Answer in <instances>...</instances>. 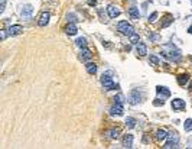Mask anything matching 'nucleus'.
Returning a JSON list of instances; mask_svg holds the SVG:
<instances>
[{"label": "nucleus", "mask_w": 192, "mask_h": 149, "mask_svg": "<svg viewBox=\"0 0 192 149\" xmlns=\"http://www.w3.org/2000/svg\"><path fill=\"white\" fill-rule=\"evenodd\" d=\"M162 55L165 56L166 60H169V61L181 60V52H179L173 45H166L165 48H163V51H162Z\"/></svg>", "instance_id": "nucleus-1"}, {"label": "nucleus", "mask_w": 192, "mask_h": 149, "mask_svg": "<svg viewBox=\"0 0 192 149\" xmlns=\"http://www.w3.org/2000/svg\"><path fill=\"white\" fill-rule=\"evenodd\" d=\"M117 30H119L120 34H123V35H127V36H130V35L134 34V28H133L127 20H121V22L117 23Z\"/></svg>", "instance_id": "nucleus-2"}, {"label": "nucleus", "mask_w": 192, "mask_h": 149, "mask_svg": "<svg viewBox=\"0 0 192 149\" xmlns=\"http://www.w3.org/2000/svg\"><path fill=\"white\" fill-rule=\"evenodd\" d=\"M140 100H142V94L137 91V90H132L130 93H129L127 96V101L130 103V104L136 106V104H139Z\"/></svg>", "instance_id": "nucleus-3"}, {"label": "nucleus", "mask_w": 192, "mask_h": 149, "mask_svg": "<svg viewBox=\"0 0 192 149\" xmlns=\"http://www.w3.org/2000/svg\"><path fill=\"white\" fill-rule=\"evenodd\" d=\"M101 84H103V87H104L107 91H110V90H116V84H114L113 78H111L110 75H107V74L101 77Z\"/></svg>", "instance_id": "nucleus-4"}, {"label": "nucleus", "mask_w": 192, "mask_h": 149, "mask_svg": "<svg viewBox=\"0 0 192 149\" xmlns=\"http://www.w3.org/2000/svg\"><path fill=\"white\" fill-rule=\"evenodd\" d=\"M32 13H33V8H32V4H23L22 8H20V10H19V15H20V18L22 19H30Z\"/></svg>", "instance_id": "nucleus-5"}, {"label": "nucleus", "mask_w": 192, "mask_h": 149, "mask_svg": "<svg viewBox=\"0 0 192 149\" xmlns=\"http://www.w3.org/2000/svg\"><path fill=\"white\" fill-rule=\"evenodd\" d=\"M107 12H109V16L111 19H116V18H119L120 16V9L117 8L116 4H109V8H107Z\"/></svg>", "instance_id": "nucleus-6"}, {"label": "nucleus", "mask_w": 192, "mask_h": 149, "mask_svg": "<svg viewBox=\"0 0 192 149\" xmlns=\"http://www.w3.org/2000/svg\"><path fill=\"white\" fill-rule=\"evenodd\" d=\"M110 114L111 116H121L123 114V104L121 103H114L113 107L110 109Z\"/></svg>", "instance_id": "nucleus-7"}, {"label": "nucleus", "mask_w": 192, "mask_h": 149, "mask_svg": "<svg viewBox=\"0 0 192 149\" xmlns=\"http://www.w3.org/2000/svg\"><path fill=\"white\" fill-rule=\"evenodd\" d=\"M49 19H51V13L49 12H43L38 19V25L39 26H46L49 23Z\"/></svg>", "instance_id": "nucleus-8"}, {"label": "nucleus", "mask_w": 192, "mask_h": 149, "mask_svg": "<svg viewBox=\"0 0 192 149\" xmlns=\"http://www.w3.org/2000/svg\"><path fill=\"white\" fill-rule=\"evenodd\" d=\"M23 32V28L20 25H12L10 28L8 29V34L10 36H16V35H20Z\"/></svg>", "instance_id": "nucleus-9"}, {"label": "nucleus", "mask_w": 192, "mask_h": 149, "mask_svg": "<svg viewBox=\"0 0 192 149\" xmlns=\"http://www.w3.org/2000/svg\"><path fill=\"white\" fill-rule=\"evenodd\" d=\"M170 104H172L173 110H182V109H185V100H182V98H173Z\"/></svg>", "instance_id": "nucleus-10"}, {"label": "nucleus", "mask_w": 192, "mask_h": 149, "mask_svg": "<svg viewBox=\"0 0 192 149\" xmlns=\"http://www.w3.org/2000/svg\"><path fill=\"white\" fill-rule=\"evenodd\" d=\"M65 32H67V35H77V32H78V29H77L75 26V23H72V22H68V25L65 26Z\"/></svg>", "instance_id": "nucleus-11"}, {"label": "nucleus", "mask_w": 192, "mask_h": 149, "mask_svg": "<svg viewBox=\"0 0 192 149\" xmlns=\"http://www.w3.org/2000/svg\"><path fill=\"white\" fill-rule=\"evenodd\" d=\"M93 56V54H91V51L88 48H81V54H79V58H81V61H88Z\"/></svg>", "instance_id": "nucleus-12"}, {"label": "nucleus", "mask_w": 192, "mask_h": 149, "mask_svg": "<svg viewBox=\"0 0 192 149\" xmlns=\"http://www.w3.org/2000/svg\"><path fill=\"white\" fill-rule=\"evenodd\" d=\"M136 52L139 54L140 56H144L147 54V46L144 44H142V42H139V44L136 45Z\"/></svg>", "instance_id": "nucleus-13"}, {"label": "nucleus", "mask_w": 192, "mask_h": 149, "mask_svg": "<svg viewBox=\"0 0 192 149\" xmlns=\"http://www.w3.org/2000/svg\"><path fill=\"white\" fill-rule=\"evenodd\" d=\"M156 91H158L159 96H162V97H170V91L166 88V87L158 86V87H156Z\"/></svg>", "instance_id": "nucleus-14"}, {"label": "nucleus", "mask_w": 192, "mask_h": 149, "mask_svg": "<svg viewBox=\"0 0 192 149\" xmlns=\"http://www.w3.org/2000/svg\"><path fill=\"white\" fill-rule=\"evenodd\" d=\"M129 15H130V18L132 19H137L140 18V12H139V8H136V6H133V8L129 9Z\"/></svg>", "instance_id": "nucleus-15"}, {"label": "nucleus", "mask_w": 192, "mask_h": 149, "mask_svg": "<svg viewBox=\"0 0 192 149\" xmlns=\"http://www.w3.org/2000/svg\"><path fill=\"white\" fill-rule=\"evenodd\" d=\"M123 146L124 148H132L133 146V135H126L123 138Z\"/></svg>", "instance_id": "nucleus-16"}, {"label": "nucleus", "mask_w": 192, "mask_h": 149, "mask_svg": "<svg viewBox=\"0 0 192 149\" xmlns=\"http://www.w3.org/2000/svg\"><path fill=\"white\" fill-rule=\"evenodd\" d=\"M85 68H87V72H88V74L94 75L95 72H97V65H95L94 62H87L85 64Z\"/></svg>", "instance_id": "nucleus-17"}, {"label": "nucleus", "mask_w": 192, "mask_h": 149, "mask_svg": "<svg viewBox=\"0 0 192 149\" xmlns=\"http://www.w3.org/2000/svg\"><path fill=\"white\" fill-rule=\"evenodd\" d=\"M168 132L163 130V129H159L158 132H156V139L158 141H165V139H168Z\"/></svg>", "instance_id": "nucleus-18"}, {"label": "nucleus", "mask_w": 192, "mask_h": 149, "mask_svg": "<svg viewBox=\"0 0 192 149\" xmlns=\"http://www.w3.org/2000/svg\"><path fill=\"white\" fill-rule=\"evenodd\" d=\"M188 81H189V75L188 74H181L179 77H178V84H179V86H185Z\"/></svg>", "instance_id": "nucleus-19"}, {"label": "nucleus", "mask_w": 192, "mask_h": 149, "mask_svg": "<svg viewBox=\"0 0 192 149\" xmlns=\"http://www.w3.org/2000/svg\"><path fill=\"white\" fill-rule=\"evenodd\" d=\"M119 133H120V130H119V129H111V130L107 132V135H109L110 139H117V138H119Z\"/></svg>", "instance_id": "nucleus-20"}, {"label": "nucleus", "mask_w": 192, "mask_h": 149, "mask_svg": "<svg viewBox=\"0 0 192 149\" xmlns=\"http://www.w3.org/2000/svg\"><path fill=\"white\" fill-rule=\"evenodd\" d=\"M77 46H79V48H87V39L85 38H78L75 41Z\"/></svg>", "instance_id": "nucleus-21"}, {"label": "nucleus", "mask_w": 192, "mask_h": 149, "mask_svg": "<svg viewBox=\"0 0 192 149\" xmlns=\"http://www.w3.org/2000/svg\"><path fill=\"white\" fill-rule=\"evenodd\" d=\"M126 125H127L130 129H133V127L136 126V119L134 117H126Z\"/></svg>", "instance_id": "nucleus-22"}, {"label": "nucleus", "mask_w": 192, "mask_h": 149, "mask_svg": "<svg viewBox=\"0 0 192 149\" xmlns=\"http://www.w3.org/2000/svg\"><path fill=\"white\" fill-rule=\"evenodd\" d=\"M129 38H130V42H132L133 45H137V44H139V42H140V36H139V35H137V34H133V35H130V36H129Z\"/></svg>", "instance_id": "nucleus-23"}, {"label": "nucleus", "mask_w": 192, "mask_h": 149, "mask_svg": "<svg viewBox=\"0 0 192 149\" xmlns=\"http://www.w3.org/2000/svg\"><path fill=\"white\" fill-rule=\"evenodd\" d=\"M184 129L186 132H191L192 130V119H186L184 123Z\"/></svg>", "instance_id": "nucleus-24"}, {"label": "nucleus", "mask_w": 192, "mask_h": 149, "mask_svg": "<svg viewBox=\"0 0 192 149\" xmlns=\"http://www.w3.org/2000/svg\"><path fill=\"white\" fill-rule=\"evenodd\" d=\"M168 138H169V142H175V143L179 142V136H178L176 133H169L168 135Z\"/></svg>", "instance_id": "nucleus-25"}, {"label": "nucleus", "mask_w": 192, "mask_h": 149, "mask_svg": "<svg viewBox=\"0 0 192 149\" xmlns=\"http://www.w3.org/2000/svg\"><path fill=\"white\" fill-rule=\"evenodd\" d=\"M172 148H179V146H178V143H175V142H168V143L163 146V149H172Z\"/></svg>", "instance_id": "nucleus-26"}, {"label": "nucleus", "mask_w": 192, "mask_h": 149, "mask_svg": "<svg viewBox=\"0 0 192 149\" xmlns=\"http://www.w3.org/2000/svg\"><path fill=\"white\" fill-rule=\"evenodd\" d=\"M149 62H150L152 65H158V64H159V58L156 55H150V60H149Z\"/></svg>", "instance_id": "nucleus-27"}, {"label": "nucleus", "mask_w": 192, "mask_h": 149, "mask_svg": "<svg viewBox=\"0 0 192 149\" xmlns=\"http://www.w3.org/2000/svg\"><path fill=\"white\" fill-rule=\"evenodd\" d=\"M67 20H68V22H72V23H74L77 20L75 15H74V13H68V15H67Z\"/></svg>", "instance_id": "nucleus-28"}, {"label": "nucleus", "mask_w": 192, "mask_h": 149, "mask_svg": "<svg viewBox=\"0 0 192 149\" xmlns=\"http://www.w3.org/2000/svg\"><path fill=\"white\" fill-rule=\"evenodd\" d=\"M156 18H158V12H153V13L149 16V22H154V20H156Z\"/></svg>", "instance_id": "nucleus-29"}, {"label": "nucleus", "mask_w": 192, "mask_h": 149, "mask_svg": "<svg viewBox=\"0 0 192 149\" xmlns=\"http://www.w3.org/2000/svg\"><path fill=\"white\" fill-rule=\"evenodd\" d=\"M4 8H6V0H0V13L4 12Z\"/></svg>", "instance_id": "nucleus-30"}, {"label": "nucleus", "mask_w": 192, "mask_h": 149, "mask_svg": "<svg viewBox=\"0 0 192 149\" xmlns=\"http://www.w3.org/2000/svg\"><path fill=\"white\" fill-rule=\"evenodd\" d=\"M0 34H2V41H4V39H6V38H8V35H9V34H8V30H4V29L2 30V32H0Z\"/></svg>", "instance_id": "nucleus-31"}, {"label": "nucleus", "mask_w": 192, "mask_h": 149, "mask_svg": "<svg viewBox=\"0 0 192 149\" xmlns=\"http://www.w3.org/2000/svg\"><path fill=\"white\" fill-rule=\"evenodd\" d=\"M114 100H116L117 103H123V96H117V97H114Z\"/></svg>", "instance_id": "nucleus-32"}, {"label": "nucleus", "mask_w": 192, "mask_h": 149, "mask_svg": "<svg viewBox=\"0 0 192 149\" xmlns=\"http://www.w3.org/2000/svg\"><path fill=\"white\" fill-rule=\"evenodd\" d=\"M153 104L154 106H163V104H165V101H163V100H158V101H154Z\"/></svg>", "instance_id": "nucleus-33"}, {"label": "nucleus", "mask_w": 192, "mask_h": 149, "mask_svg": "<svg viewBox=\"0 0 192 149\" xmlns=\"http://www.w3.org/2000/svg\"><path fill=\"white\" fill-rule=\"evenodd\" d=\"M87 2H88L90 6H95V4H97V0H87Z\"/></svg>", "instance_id": "nucleus-34"}, {"label": "nucleus", "mask_w": 192, "mask_h": 149, "mask_svg": "<svg viewBox=\"0 0 192 149\" xmlns=\"http://www.w3.org/2000/svg\"><path fill=\"white\" fill-rule=\"evenodd\" d=\"M189 90H191V91H192V81L189 82Z\"/></svg>", "instance_id": "nucleus-35"}, {"label": "nucleus", "mask_w": 192, "mask_h": 149, "mask_svg": "<svg viewBox=\"0 0 192 149\" xmlns=\"http://www.w3.org/2000/svg\"><path fill=\"white\" fill-rule=\"evenodd\" d=\"M189 34H192V26H191V28H189Z\"/></svg>", "instance_id": "nucleus-36"}]
</instances>
